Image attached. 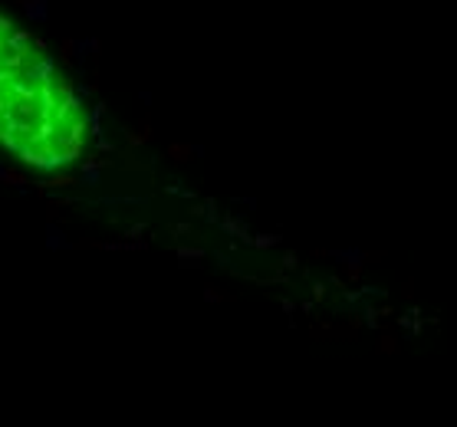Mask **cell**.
<instances>
[{
	"instance_id": "7c38bea8",
	"label": "cell",
	"mask_w": 457,
	"mask_h": 427,
	"mask_svg": "<svg viewBox=\"0 0 457 427\" xmlns=\"http://www.w3.org/2000/svg\"><path fill=\"white\" fill-rule=\"evenodd\" d=\"M69 59H73V40L63 43V62H69Z\"/></svg>"
},
{
	"instance_id": "5b68a950",
	"label": "cell",
	"mask_w": 457,
	"mask_h": 427,
	"mask_svg": "<svg viewBox=\"0 0 457 427\" xmlns=\"http://www.w3.org/2000/svg\"><path fill=\"white\" fill-rule=\"evenodd\" d=\"M276 243H280V237H276V234H260V237H253V247H260V250L276 247Z\"/></svg>"
},
{
	"instance_id": "5bb4252c",
	"label": "cell",
	"mask_w": 457,
	"mask_h": 427,
	"mask_svg": "<svg viewBox=\"0 0 457 427\" xmlns=\"http://www.w3.org/2000/svg\"><path fill=\"white\" fill-rule=\"evenodd\" d=\"M128 234H132V237H142V234H145V223H132Z\"/></svg>"
},
{
	"instance_id": "52a82bcc",
	"label": "cell",
	"mask_w": 457,
	"mask_h": 427,
	"mask_svg": "<svg viewBox=\"0 0 457 427\" xmlns=\"http://www.w3.org/2000/svg\"><path fill=\"white\" fill-rule=\"evenodd\" d=\"M178 256H181V260H204V250H198V247H178Z\"/></svg>"
},
{
	"instance_id": "30bf717a",
	"label": "cell",
	"mask_w": 457,
	"mask_h": 427,
	"mask_svg": "<svg viewBox=\"0 0 457 427\" xmlns=\"http://www.w3.org/2000/svg\"><path fill=\"white\" fill-rule=\"evenodd\" d=\"M171 234H178V237H188V234H194V230H191V223H175V227H171Z\"/></svg>"
},
{
	"instance_id": "4fadbf2b",
	"label": "cell",
	"mask_w": 457,
	"mask_h": 427,
	"mask_svg": "<svg viewBox=\"0 0 457 427\" xmlns=\"http://www.w3.org/2000/svg\"><path fill=\"white\" fill-rule=\"evenodd\" d=\"M283 267H286V270H296V253H286V256H283Z\"/></svg>"
},
{
	"instance_id": "3957f363",
	"label": "cell",
	"mask_w": 457,
	"mask_h": 427,
	"mask_svg": "<svg viewBox=\"0 0 457 427\" xmlns=\"http://www.w3.org/2000/svg\"><path fill=\"white\" fill-rule=\"evenodd\" d=\"M73 184H76L73 174H50L40 187H43V191H66V187H73Z\"/></svg>"
},
{
	"instance_id": "ba28073f",
	"label": "cell",
	"mask_w": 457,
	"mask_h": 427,
	"mask_svg": "<svg viewBox=\"0 0 457 427\" xmlns=\"http://www.w3.org/2000/svg\"><path fill=\"white\" fill-rule=\"evenodd\" d=\"M204 299H207V303H224V299H231V296H227V292H220L217 286H207V289H204Z\"/></svg>"
},
{
	"instance_id": "8992f818",
	"label": "cell",
	"mask_w": 457,
	"mask_h": 427,
	"mask_svg": "<svg viewBox=\"0 0 457 427\" xmlns=\"http://www.w3.org/2000/svg\"><path fill=\"white\" fill-rule=\"evenodd\" d=\"M378 352H382V355L398 352V342H395V335H382V339H378Z\"/></svg>"
},
{
	"instance_id": "6da1fadb",
	"label": "cell",
	"mask_w": 457,
	"mask_h": 427,
	"mask_svg": "<svg viewBox=\"0 0 457 427\" xmlns=\"http://www.w3.org/2000/svg\"><path fill=\"white\" fill-rule=\"evenodd\" d=\"M125 138H128V145H132V148H138V145H145V142H148V138H151V122H148V118H145L142 125H135V128H128V132H125Z\"/></svg>"
},
{
	"instance_id": "9c48e42d",
	"label": "cell",
	"mask_w": 457,
	"mask_h": 427,
	"mask_svg": "<svg viewBox=\"0 0 457 427\" xmlns=\"http://www.w3.org/2000/svg\"><path fill=\"white\" fill-rule=\"evenodd\" d=\"M345 276L355 283V279L362 276V263H358V260H349V263H345Z\"/></svg>"
},
{
	"instance_id": "277c9868",
	"label": "cell",
	"mask_w": 457,
	"mask_h": 427,
	"mask_svg": "<svg viewBox=\"0 0 457 427\" xmlns=\"http://www.w3.org/2000/svg\"><path fill=\"white\" fill-rule=\"evenodd\" d=\"M0 181H4V184H30V181H26V174H20V171H13V168H0Z\"/></svg>"
},
{
	"instance_id": "8fae6325",
	"label": "cell",
	"mask_w": 457,
	"mask_h": 427,
	"mask_svg": "<svg viewBox=\"0 0 457 427\" xmlns=\"http://www.w3.org/2000/svg\"><path fill=\"white\" fill-rule=\"evenodd\" d=\"M313 299H316V303H319V299H326V286H322V283L313 286Z\"/></svg>"
},
{
	"instance_id": "9a60e30c",
	"label": "cell",
	"mask_w": 457,
	"mask_h": 427,
	"mask_svg": "<svg viewBox=\"0 0 457 427\" xmlns=\"http://www.w3.org/2000/svg\"><path fill=\"white\" fill-rule=\"evenodd\" d=\"M191 214L201 217V214H207V211H204V204H191Z\"/></svg>"
},
{
	"instance_id": "7a4b0ae2",
	"label": "cell",
	"mask_w": 457,
	"mask_h": 427,
	"mask_svg": "<svg viewBox=\"0 0 457 427\" xmlns=\"http://www.w3.org/2000/svg\"><path fill=\"white\" fill-rule=\"evenodd\" d=\"M198 155V148L194 145H188V142H175V145H168V158L171 161H178V165H181V161H191Z\"/></svg>"
}]
</instances>
